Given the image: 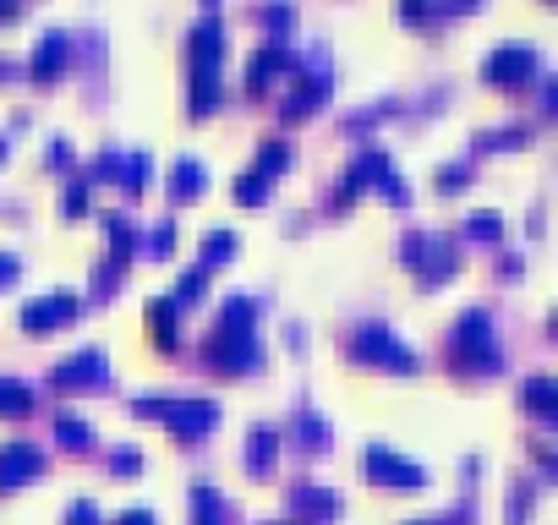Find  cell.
Here are the masks:
<instances>
[{
    "label": "cell",
    "instance_id": "cell-1",
    "mask_svg": "<svg viewBox=\"0 0 558 525\" xmlns=\"http://www.w3.org/2000/svg\"><path fill=\"white\" fill-rule=\"evenodd\" d=\"M252 323H258V307H252L247 296H230L225 307H219L214 334L203 340L208 367H219V372H241V367H252V361H258V340H252Z\"/></svg>",
    "mask_w": 558,
    "mask_h": 525
},
{
    "label": "cell",
    "instance_id": "cell-2",
    "mask_svg": "<svg viewBox=\"0 0 558 525\" xmlns=\"http://www.w3.org/2000/svg\"><path fill=\"white\" fill-rule=\"evenodd\" d=\"M132 411L137 416H154V422H165V427H176L181 438H192V433H208V427L219 422V405L208 400V394H143V400H132Z\"/></svg>",
    "mask_w": 558,
    "mask_h": 525
},
{
    "label": "cell",
    "instance_id": "cell-3",
    "mask_svg": "<svg viewBox=\"0 0 558 525\" xmlns=\"http://www.w3.org/2000/svg\"><path fill=\"white\" fill-rule=\"evenodd\" d=\"M455 350H460L465 361H476V367H498V340H493V323H487L482 307H471V312L460 318Z\"/></svg>",
    "mask_w": 558,
    "mask_h": 525
},
{
    "label": "cell",
    "instance_id": "cell-4",
    "mask_svg": "<svg viewBox=\"0 0 558 525\" xmlns=\"http://www.w3.org/2000/svg\"><path fill=\"white\" fill-rule=\"evenodd\" d=\"M351 345H356V356H362V361H389V367H416V356H411V350H405L400 340H394V334L383 329V323H362Z\"/></svg>",
    "mask_w": 558,
    "mask_h": 525
},
{
    "label": "cell",
    "instance_id": "cell-5",
    "mask_svg": "<svg viewBox=\"0 0 558 525\" xmlns=\"http://www.w3.org/2000/svg\"><path fill=\"white\" fill-rule=\"evenodd\" d=\"M362 465L378 482H394V487H422V465L416 460H405V454H394V449H383V443H372V449L362 454Z\"/></svg>",
    "mask_w": 558,
    "mask_h": 525
},
{
    "label": "cell",
    "instance_id": "cell-6",
    "mask_svg": "<svg viewBox=\"0 0 558 525\" xmlns=\"http://www.w3.org/2000/svg\"><path fill=\"white\" fill-rule=\"evenodd\" d=\"M39 471H44V449H33L28 438L0 443V487H17V482H28V476H39Z\"/></svg>",
    "mask_w": 558,
    "mask_h": 525
},
{
    "label": "cell",
    "instance_id": "cell-7",
    "mask_svg": "<svg viewBox=\"0 0 558 525\" xmlns=\"http://www.w3.org/2000/svg\"><path fill=\"white\" fill-rule=\"evenodd\" d=\"M77 312H83L77 296H44V301H28V307H22V329H55V323L77 318Z\"/></svg>",
    "mask_w": 558,
    "mask_h": 525
},
{
    "label": "cell",
    "instance_id": "cell-8",
    "mask_svg": "<svg viewBox=\"0 0 558 525\" xmlns=\"http://www.w3.org/2000/svg\"><path fill=\"white\" fill-rule=\"evenodd\" d=\"M104 372H110V361H104V350H83V356H72V361H61V367L50 372L61 389H72V383H99Z\"/></svg>",
    "mask_w": 558,
    "mask_h": 525
},
{
    "label": "cell",
    "instance_id": "cell-9",
    "mask_svg": "<svg viewBox=\"0 0 558 525\" xmlns=\"http://www.w3.org/2000/svg\"><path fill=\"white\" fill-rule=\"evenodd\" d=\"M290 509H296V515H307V520H329V515H340V498H334L329 487L296 482V487H290Z\"/></svg>",
    "mask_w": 558,
    "mask_h": 525
},
{
    "label": "cell",
    "instance_id": "cell-10",
    "mask_svg": "<svg viewBox=\"0 0 558 525\" xmlns=\"http://www.w3.org/2000/svg\"><path fill=\"white\" fill-rule=\"evenodd\" d=\"M531 66H537V55H531V44H504V50H498L493 61L482 66V77H493V83H498V77H526Z\"/></svg>",
    "mask_w": 558,
    "mask_h": 525
},
{
    "label": "cell",
    "instance_id": "cell-11",
    "mask_svg": "<svg viewBox=\"0 0 558 525\" xmlns=\"http://www.w3.org/2000/svg\"><path fill=\"white\" fill-rule=\"evenodd\" d=\"M33 411V389L22 378H0V416H22Z\"/></svg>",
    "mask_w": 558,
    "mask_h": 525
},
{
    "label": "cell",
    "instance_id": "cell-12",
    "mask_svg": "<svg viewBox=\"0 0 558 525\" xmlns=\"http://www.w3.org/2000/svg\"><path fill=\"white\" fill-rule=\"evenodd\" d=\"M55 433H61L66 449H88V443H93V427L83 422V416H72V411L55 416Z\"/></svg>",
    "mask_w": 558,
    "mask_h": 525
},
{
    "label": "cell",
    "instance_id": "cell-13",
    "mask_svg": "<svg viewBox=\"0 0 558 525\" xmlns=\"http://www.w3.org/2000/svg\"><path fill=\"white\" fill-rule=\"evenodd\" d=\"M274 433H269V427H258V433H252V443H247V465H252V471H269V465H274Z\"/></svg>",
    "mask_w": 558,
    "mask_h": 525
},
{
    "label": "cell",
    "instance_id": "cell-14",
    "mask_svg": "<svg viewBox=\"0 0 558 525\" xmlns=\"http://www.w3.org/2000/svg\"><path fill=\"white\" fill-rule=\"evenodd\" d=\"M526 405H531L537 416H553V411H558V389H553L548 378H531V383H526Z\"/></svg>",
    "mask_w": 558,
    "mask_h": 525
},
{
    "label": "cell",
    "instance_id": "cell-15",
    "mask_svg": "<svg viewBox=\"0 0 558 525\" xmlns=\"http://www.w3.org/2000/svg\"><path fill=\"white\" fill-rule=\"evenodd\" d=\"M192 509H197V525H219V493L214 487H192Z\"/></svg>",
    "mask_w": 558,
    "mask_h": 525
},
{
    "label": "cell",
    "instance_id": "cell-16",
    "mask_svg": "<svg viewBox=\"0 0 558 525\" xmlns=\"http://www.w3.org/2000/svg\"><path fill=\"white\" fill-rule=\"evenodd\" d=\"M61 55H66V39H61V33H50V39H44V50H39V61H33V72L50 77L55 66H61Z\"/></svg>",
    "mask_w": 558,
    "mask_h": 525
},
{
    "label": "cell",
    "instance_id": "cell-17",
    "mask_svg": "<svg viewBox=\"0 0 558 525\" xmlns=\"http://www.w3.org/2000/svg\"><path fill=\"white\" fill-rule=\"evenodd\" d=\"M230 252H236V236H230V230H214V236H203V268L219 263V258H230Z\"/></svg>",
    "mask_w": 558,
    "mask_h": 525
},
{
    "label": "cell",
    "instance_id": "cell-18",
    "mask_svg": "<svg viewBox=\"0 0 558 525\" xmlns=\"http://www.w3.org/2000/svg\"><path fill=\"white\" fill-rule=\"evenodd\" d=\"M66 525H99V509H93V498H77V504L66 509Z\"/></svg>",
    "mask_w": 558,
    "mask_h": 525
},
{
    "label": "cell",
    "instance_id": "cell-19",
    "mask_svg": "<svg viewBox=\"0 0 558 525\" xmlns=\"http://www.w3.org/2000/svg\"><path fill=\"white\" fill-rule=\"evenodd\" d=\"M176 192H181V197L197 192V165H192V159H181V165H176Z\"/></svg>",
    "mask_w": 558,
    "mask_h": 525
},
{
    "label": "cell",
    "instance_id": "cell-20",
    "mask_svg": "<svg viewBox=\"0 0 558 525\" xmlns=\"http://www.w3.org/2000/svg\"><path fill=\"white\" fill-rule=\"evenodd\" d=\"M137 465H143V454H137V449H115V471H137Z\"/></svg>",
    "mask_w": 558,
    "mask_h": 525
},
{
    "label": "cell",
    "instance_id": "cell-21",
    "mask_svg": "<svg viewBox=\"0 0 558 525\" xmlns=\"http://www.w3.org/2000/svg\"><path fill=\"white\" fill-rule=\"evenodd\" d=\"M471 230H476V236H498V214H476Z\"/></svg>",
    "mask_w": 558,
    "mask_h": 525
},
{
    "label": "cell",
    "instance_id": "cell-22",
    "mask_svg": "<svg viewBox=\"0 0 558 525\" xmlns=\"http://www.w3.org/2000/svg\"><path fill=\"white\" fill-rule=\"evenodd\" d=\"M115 525H154L148 509H126V515H115Z\"/></svg>",
    "mask_w": 558,
    "mask_h": 525
},
{
    "label": "cell",
    "instance_id": "cell-23",
    "mask_svg": "<svg viewBox=\"0 0 558 525\" xmlns=\"http://www.w3.org/2000/svg\"><path fill=\"white\" fill-rule=\"evenodd\" d=\"M11 274H17V258H11V252H0V285H6Z\"/></svg>",
    "mask_w": 558,
    "mask_h": 525
},
{
    "label": "cell",
    "instance_id": "cell-24",
    "mask_svg": "<svg viewBox=\"0 0 558 525\" xmlns=\"http://www.w3.org/2000/svg\"><path fill=\"white\" fill-rule=\"evenodd\" d=\"M274 525H279V520H274Z\"/></svg>",
    "mask_w": 558,
    "mask_h": 525
}]
</instances>
